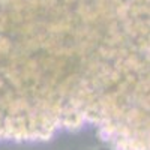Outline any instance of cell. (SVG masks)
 Instances as JSON below:
<instances>
[{
  "mask_svg": "<svg viewBox=\"0 0 150 150\" xmlns=\"http://www.w3.org/2000/svg\"><path fill=\"white\" fill-rule=\"evenodd\" d=\"M83 129L150 150V0H0V143Z\"/></svg>",
  "mask_w": 150,
  "mask_h": 150,
  "instance_id": "1",
  "label": "cell"
}]
</instances>
